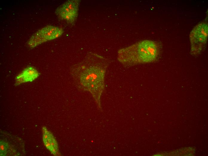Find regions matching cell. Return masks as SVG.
Returning a JSON list of instances; mask_svg holds the SVG:
<instances>
[{"instance_id": "1", "label": "cell", "mask_w": 208, "mask_h": 156, "mask_svg": "<svg viewBox=\"0 0 208 156\" xmlns=\"http://www.w3.org/2000/svg\"><path fill=\"white\" fill-rule=\"evenodd\" d=\"M87 61L74 66L70 73L78 89L89 92L101 109V97L105 88L107 63L98 56L96 60Z\"/></svg>"}, {"instance_id": "2", "label": "cell", "mask_w": 208, "mask_h": 156, "mask_svg": "<svg viewBox=\"0 0 208 156\" xmlns=\"http://www.w3.org/2000/svg\"><path fill=\"white\" fill-rule=\"evenodd\" d=\"M160 50V45L156 41L143 40L119 50L117 59L126 66L150 63L157 60Z\"/></svg>"}, {"instance_id": "3", "label": "cell", "mask_w": 208, "mask_h": 156, "mask_svg": "<svg viewBox=\"0 0 208 156\" xmlns=\"http://www.w3.org/2000/svg\"><path fill=\"white\" fill-rule=\"evenodd\" d=\"M207 23H199L192 29L189 34L191 54L193 56L199 55L203 49L208 37Z\"/></svg>"}, {"instance_id": "4", "label": "cell", "mask_w": 208, "mask_h": 156, "mask_svg": "<svg viewBox=\"0 0 208 156\" xmlns=\"http://www.w3.org/2000/svg\"><path fill=\"white\" fill-rule=\"evenodd\" d=\"M62 29L59 27L48 26L39 30L32 35L28 42L31 48L46 41L54 39L62 35Z\"/></svg>"}, {"instance_id": "5", "label": "cell", "mask_w": 208, "mask_h": 156, "mask_svg": "<svg viewBox=\"0 0 208 156\" xmlns=\"http://www.w3.org/2000/svg\"><path fill=\"white\" fill-rule=\"evenodd\" d=\"M79 2L78 0L66 1L57 9L56 13L61 19L73 23L78 15Z\"/></svg>"}, {"instance_id": "6", "label": "cell", "mask_w": 208, "mask_h": 156, "mask_svg": "<svg viewBox=\"0 0 208 156\" xmlns=\"http://www.w3.org/2000/svg\"><path fill=\"white\" fill-rule=\"evenodd\" d=\"M42 130L43 141L45 146L52 154L59 155L58 143L52 134L45 127L42 128Z\"/></svg>"}, {"instance_id": "7", "label": "cell", "mask_w": 208, "mask_h": 156, "mask_svg": "<svg viewBox=\"0 0 208 156\" xmlns=\"http://www.w3.org/2000/svg\"><path fill=\"white\" fill-rule=\"evenodd\" d=\"M39 74L34 68L28 66L16 76L15 85L17 86L22 83L33 81L38 77Z\"/></svg>"}, {"instance_id": "8", "label": "cell", "mask_w": 208, "mask_h": 156, "mask_svg": "<svg viewBox=\"0 0 208 156\" xmlns=\"http://www.w3.org/2000/svg\"><path fill=\"white\" fill-rule=\"evenodd\" d=\"M9 148V145L7 143L3 140H1L0 142V156H6Z\"/></svg>"}]
</instances>
